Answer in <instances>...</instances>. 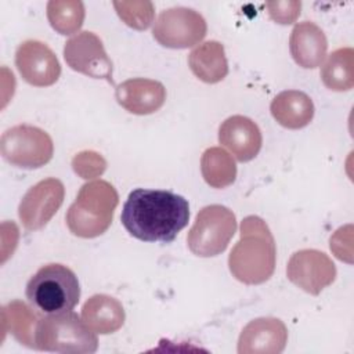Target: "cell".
<instances>
[{
  "mask_svg": "<svg viewBox=\"0 0 354 354\" xmlns=\"http://www.w3.org/2000/svg\"><path fill=\"white\" fill-rule=\"evenodd\" d=\"M126 231L144 242L170 243L188 224V201L165 189H133L122 209Z\"/></svg>",
  "mask_w": 354,
  "mask_h": 354,
  "instance_id": "cell-1",
  "label": "cell"
},
{
  "mask_svg": "<svg viewBox=\"0 0 354 354\" xmlns=\"http://www.w3.org/2000/svg\"><path fill=\"white\" fill-rule=\"evenodd\" d=\"M275 261V241L267 223L259 216L245 217L239 241L228 256L232 277L246 285L263 283L272 277Z\"/></svg>",
  "mask_w": 354,
  "mask_h": 354,
  "instance_id": "cell-2",
  "label": "cell"
},
{
  "mask_svg": "<svg viewBox=\"0 0 354 354\" xmlns=\"http://www.w3.org/2000/svg\"><path fill=\"white\" fill-rule=\"evenodd\" d=\"M118 203L119 195L111 183H86L65 214L66 225L79 238L100 236L109 228Z\"/></svg>",
  "mask_w": 354,
  "mask_h": 354,
  "instance_id": "cell-3",
  "label": "cell"
},
{
  "mask_svg": "<svg viewBox=\"0 0 354 354\" xmlns=\"http://www.w3.org/2000/svg\"><path fill=\"white\" fill-rule=\"evenodd\" d=\"M26 297L36 310L44 314L69 311L80 299L79 279L64 264H46L28 281Z\"/></svg>",
  "mask_w": 354,
  "mask_h": 354,
  "instance_id": "cell-4",
  "label": "cell"
},
{
  "mask_svg": "<svg viewBox=\"0 0 354 354\" xmlns=\"http://www.w3.org/2000/svg\"><path fill=\"white\" fill-rule=\"evenodd\" d=\"M35 348L62 354H91L98 348V339L73 311L50 314L37 322Z\"/></svg>",
  "mask_w": 354,
  "mask_h": 354,
  "instance_id": "cell-5",
  "label": "cell"
},
{
  "mask_svg": "<svg viewBox=\"0 0 354 354\" xmlns=\"http://www.w3.org/2000/svg\"><path fill=\"white\" fill-rule=\"evenodd\" d=\"M236 218L231 209L223 205H209L199 210L188 231L189 250L199 257H213L223 253L234 234Z\"/></svg>",
  "mask_w": 354,
  "mask_h": 354,
  "instance_id": "cell-6",
  "label": "cell"
},
{
  "mask_svg": "<svg viewBox=\"0 0 354 354\" xmlns=\"http://www.w3.org/2000/svg\"><path fill=\"white\" fill-rule=\"evenodd\" d=\"M0 151L10 165L32 170L51 160L54 144L48 133L40 127L17 124L1 134Z\"/></svg>",
  "mask_w": 354,
  "mask_h": 354,
  "instance_id": "cell-7",
  "label": "cell"
},
{
  "mask_svg": "<svg viewBox=\"0 0 354 354\" xmlns=\"http://www.w3.org/2000/svg\"><path fill=\"white\" fill-rule=\"evenodd\" d=\"M205 18L195 10L173 7L163 10L152 28L153 39L167 48H188L206 36Z\"/></svg>",
  "mask_w": 354,
  "mask_h": 354,
  "instance_id": "cell-8",
  "label": "cell"
},
{
  "mask_svg": "<svg viewBox=\"0 0 354 354\" xmlns=\"http://www.w3.org/2000/svg\"><path fill=\"white\" fill-rule=\"evenodd\" d=\"M64 58L71 69L94 79H105L113 83L112 61L95 33L83 30L66 40Z\"/></svg>",
  "mask_w": 354,
  "mask_h": 354,
  "instance_id": "cell-9",
  "label": "cell"
},
{
  "mask_svg": "<svg viewBox=\"0 0 354 354\" xmlns=\"http://www.w3.org/2000/svg\"><path fill=\"white\" fill-rule=\"evenodd\" d=\"M286 277L301 290L317 296L336 279V267L324 252L301 249L290 256Z\"/></svg>",
  "mask_w": 354,
  "mask_h": 354,
  "instance_id": "cell-10",
  "label": "cell"
},
{
  "mask_svg": "<svg viewBox=\"0 0 354 354\" xmlns=\"http://www.w3.org/2000/svg\"><path fill=\"white\" fill-rule=\"evenodd\" d=\"M64 184L54 177L44 178L30 187L18 206L22 225L29 231L43 228L64 202Z\"/></svg>",
  "mask_w": 354,
  "mask_h": 354,
  "instance_id": "cell-11",
  "label": "cell"
},
{
  "mask_svg": "<svg viewBox=\"0 0 354 354\" xmlns=\"http://www.w3.org/2000/svg\"><path fill=\"white\" fill-rule=\"evenodd\" d=\"M15 65L22 79L36 87L51 86L61 75L57 55L46 43L39 40H25L18 46Z\"/></svg>",
  "mask_w": 354,
  "mask_h": 354,
  "instance_id": "cell-12",
  "label": "cell"
},
{
  "mask_svg": "<svg viewBox=\"0 0 354 354\" xmlns=\"http://www.w3.org/2000/svg\"><path fill=\"white\" fill-rule=\"evenodd\" d=\"M288 342L285 324L272 317L252 319L238 339L239 354H279Z\"/></svg>",
  "mask_w": 354,
  "mask_h": 354,
  "instance_id": "cell-13",
  "label": "cell"
},
{
  "mask_svg": "<svg viewBox=\"0 0 354 354\" xmlns=\"http://www.w3.org/2000/svg\"><path fill=\"white\" fill-rule=\"evenodd\" d=\"M218 142L239 162H249L260 152L263 137L259 126L249 118L234 115L218 127Z\"/></svg>",
  "mask_w": 354,
  "mask_h": 354,
  "instance_id": "cell-14",
  "label": "cell"
},
{
  "mask_svg": "<svg viewBox=\"0 0 354 354\" xmlns=\"http://www.w3.org/2000/svg\"><path fill=\"white\" fill-rule=\"evenodd\" d=\"M116 101L122 108L134 115H149L162 108L166 100L165 86L152 79H129L115 90Z\"/></svg>",
  "mask_w": 354,
  "mask_h": 354,
  "instance_id": "cell-15",
  "label": "cell"
},
{
  "mask_svg": "<svg viewBox=\"0 0 354 354\" xmlns=\"http://www.w3.org/2000/svg\"><path fill=\"white\" fill-rule=\"evenodd\" d=\"M289 50L299 66L313 69L324 62L328 40L318 25L311 21H303L295 25L290 33Z\"/></svg>",
  "mask_w": 354,
  "mask_h": 354,
  "instance_id": "cell-16",
  "label": "cell"
},
{
  "mask_svg": "<svg viewBox=\"0 0 354 354\" xmlns=\"http://www.w3.org/2000/svg\"><path fill=\"white\" fill-rule=\"evenodd\" d=\"M124 318L122 303L109 295H94L82 307V319L91 330L100 335L119 330L124 324Z\"/></svg>",
  "mask_w": 354,
  "mask_h": 354,
  "instance_id": "cell-17",
  "label": "cell"
},
{
  "mask_svg": "<svg viewBox=\"0 0 354 354\" xmlns=\"http://www.w3.org/2000/svg\"><path fill=\"white\" fill-rule=\"evenodd\" d=\"M272 118L283 127L297 130L306 127L314 118L311 98L299 90H285L271 101Z\"/></svg>",
  "mask_w": 354,
  "mask_h": 354,
  "instance_id": "cell-18",
  "label": "cell"
},
{
  "mask_svg": "<svg viewBox=\"0 0 354 354\" xmlns=\"http://www.w3.org/2000/svg\"><path fill=\"white\" fill-rule=\"evenodd\" d=\"M192 73L205 83H218L228 73V62L224 46L217 40H209L196 46L188 55Z\"/></svg>",
  "mask_w": 354,
  "mask_h": 354,
  "instance_id": "cell-19",
  "label": "cell"
},
{
  "mask_svg": "<svg viewBox=\"0 0 354 354\" xmlns=\"http://www.w3.org/2000/svg\"><path fill=\"white\" fill-rule=\"evenodd\" d=\"M322 83L332 91H348L354 86V50L343 47L332 51L321 66Z\"/></svg>",
  "mask_w": 354,
  "mask_h": 354,
  "instance_id": "cell-20",
  "label": "cell"
},
{
  "mask_svg": "<svg viewBox=\"0 0 354 354\" xmlns=\"http://www.w3.org/2000/svg\"><path fill=\"white\" fill-rule=\"evenodd\" d=\"M3 332H10L21 344L35 348L37 318L33 311L19 300H14L1 308Z\"/></svg>",
  "mask_w": 354,
  "mask_h": 354,
  "instance_id": "cell-21",
  "label": "cell"
},
{
  "mask_svg": "<svg viewBox=\"0 0 354 354\" xmlns=\"http://www.w3.org/2000/svg\"><path fill=\"white\" fill-rule=\"evenodd\" d=\"M201 173L210 187L225 188L235 181L236 165L227 151L220 147H212L201 158Z\"/></svg>",
  "mask_w": 354,
  "mask_h": 354,
  "instance_id": "cell-22",
  "label": "cell"
},
{
  "mask_svg": "<svg viewBox=\"0 0 354 354\" xmlns=\"http://www.w3.org/2000/svg\"><path fill=\"white\" fill-rule=\"evenodd\" d=\"M47 18L59 35H72L83 25L84 4L79 0H51L47 3Z\"/></svg>",
  "mask_w": 354,
  "mask_h": 354,
  "instance_id": "cell-23",
  "label": "cell"
},
{
  "mask_svg": "<svg viewBox=\"0 0 354 354\" xmlns=\"http://www.w3.org/2000/svg\"><path fill=\"white\" fill-rule=\"evenodd\" d=\"M119 18L130 28L144 30L149 28L155 18L153 4L151 1H113Z\"/></svg>",
  "mask_w": 354,
  "mask_h": 354,
  "instance_id": "cell-24",
  "label": "cell"
},
{
  "mask_svg": "<svg viewBox=\"0 0 354 354\" xmlns=\"http://www.w3.org/2000/svg\"><path fill=\"white\" fill-rule=\"evenodd\" d=\"M72 167L76 174L88 180L101 176L106 167V162L94 151H83L72 159Z\"/></svg>",
  "mask_w": 354,
  "mask_h": 354,
  "instance_id": "cell-25",
  "label": "cell"
},
{
  "mask_svg": "<svg viewBox=\"0 0 354 354\" xmlns=\"http://www.w3.org/2000/svg\"><path fill=\"white\" fill-rule=\"evenodd\" d=\"M271 19L278 24L289 25L293 24L300 15V1H268L266 3Z\"/></svg>",
  "mask_w": 354,
  "mask_h": 354,
  "instance_id": "cell-26",
  "label": "cell"
}]
</instances>
